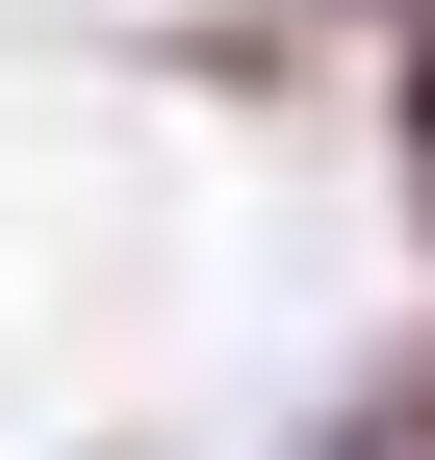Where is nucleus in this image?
<instances>
[{"label":"nucleus","instance_id":"obj_1","mask_svg":"<svg viewBox=\"0 0 435 460\" xmlns=\"http://www.w3.org/2000/svg\"><path fill=\"white\" fill-rule=\"evenodd\" d=\"M385 205H410V256H435V26H385Z\"/></svg>","mask_w":435,"mask_h":460},{"label":"nucleus","instance_id":"obj_3","mask_svg":"<svg viewBox=\"0 0 435 460\" xmlns=\"http://www.w3.org/2000/svg\"><path fill=\"white\" fill-rule=\"evenodd\" d=\"M307 460H410V435H385V410H333V435H307Z\"/></svg>","mask_w":435,"mask_h":460},{"label":"nucleus","instance_id":"obj_2","mask_svg":"<svg viewBox=\"0 0 435 460\" xmlns=\"http://www.w3.org/2000/svg\"><path fill=\"white\" fill-rule=\"evenodd\" d=\"M359 410H385V435H410V460H435V332H410V358H385V384H359Z\"/></svg>","mask_w":435,"mask_h":460},{"label":"nucleus","instance_id":"obj_4","mask_svg":"<svg viewBox=\"0 0 435 460\" xmlns=\"http://www.w3.org/2000/svg\"><path fill=\"white\" fill-rule=\"evenodd\" d=\"M359 26H435V0H359Z\"/></svg>","mask_w":435,"mask_h":460}]
</instances>
